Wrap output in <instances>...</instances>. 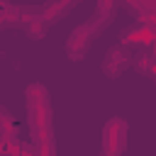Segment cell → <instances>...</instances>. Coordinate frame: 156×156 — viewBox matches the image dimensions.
I'll return each instance as SVG.
<instances>
[{
    "mask_svg": "<svg viewBox=\"0 0 156 156\" xmlns=\"http://www.w3.org/2000/svg\"><path fill=\"white\" fill-rule=\"evenodd\" d=\"M27 98V117H29V129H32V144H41L51 136V102L49 93L41 83H29L24 90Z\"/></svg>",
    "mask_w": 156,
    "mask_h": 156,
    "instance_id": "obj_1",
    "label": "cell"
},
{
    "mask_svg": "<svg viewBox=\"0 0 156 156\" xmlns=\"http://www.w3.org/2000/svg\"><path fill=\"white\" fill-rule=\"evenodd\" d=\"M127 122L122 117H112L102 127V156H122L127 149Z\"/></svg>",
    "mask_w": 156,
    "mask_h": 156,
    "instance_id": "obj_2",
    "label": "cell"
},
{
    "mask_svg": "<svg viewBox=\"0 0 156 156\" xmlns=\"http://www.w3.org/2000/svg\"><path fill=\"white\" fill-rule=\"evenodd\" d=\"M122 44L129 49H151L156 46V24L154 22H132L122 29Z\"/></svg>",
    "mask_w": 156,
    "mask_h": 156,
    "instance_id": "obj_3",
    "label": "cell"
},
{
    "mask_svg": "<svg viewBox=\"0 0 156 156\" xmlns=\"http://www.w3.org/2000/svg\"><path fill=\"white\" fill-rule=\"evenodd\" d=\"M132 63H134V51L124 44H117V46L107 49V54L102 58V73L110 78H119Z\"/></svg>",
    "mask_w": 156,
    "mask_h": 156,
    "instance_id": "obj_4",
    "label": "cell"
},
{
    "mask_svg": "<svg viewBox=\"0 0 156 156\" xmlns=\"http://www.w3.org/2000/svg\"><path fill=\"white\" fill-rule=\"evenodd\" d=\"M93 37H95V32L88 27V22H85V24H78V27L71 32L68 41H66V54H68V58H71V61H80V58L90 51Z\"/></svg>",
    "mask_w": 156,
    "mask_h": 156,
    "instance_id": "obj_5",
    "label": "cell"
},
{
    "mask_svg": "<svg viewBox=\"0 0 156 156\" xmlns=\"http://www.w3.org/2000/svg\"><path fill=\"white\" fill-rule=\"evenodd\" d=\"M115 10H117V5L115 2H98V10H95V15H93V20L88 22V27L95 32V34H100L110 22H112V17H115Z\"/></svg>",
    "mask_w": 156,
    "mask_h": 156,
    "instance_id": "obj_6",
    "label": "cell"
},
{
    "mask_svg": "<svg viewBox=\"0 0 156 156\" xmlns=\"http://www.w3.org/2000/svg\"><path fill=\"white\" fill-rule=\"evenodd\" d=\"M73 7V2H46V5H41V17L46 20V24H54L56 20H61L68 10Z\"/></svg>",
    "mask_w": 156,
    "mask_h": 156,
    "instance_id": "obj_7",
    "label": "cell"
},
{
    "mask_svg": "<svg viewBox=\"0 0 156 156\" xmlns=\"http://www.w3.org/2000/svg\"><path fill=\"white\" fill-rule=\"evenodd\" d=\"M124 7L132 15H136L139 22H154L156 20V2H127Z\"/></svg>",
    "mask_w": 156,
    "mask_h": 156,
    "instance_id": "obj_8",
    "label": "cell"
}]
</instances>
